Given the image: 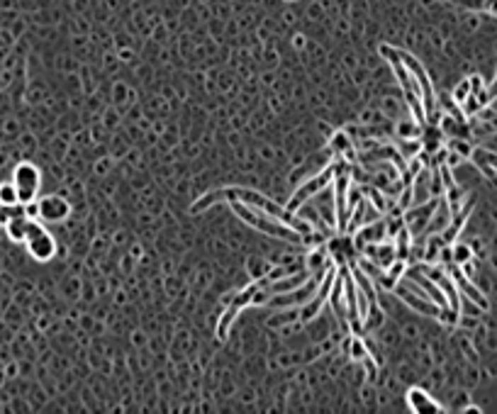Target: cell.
<instances>
[{"label":"cell","mask_w":497,"mask_h":414,"mask_svg":"<svg viewBox=\"0 0 497 414\" xmlns=\"http://www.w3.org/2000/svg\"><path fill=\"white\" fill-rule=\"evenodd\" d=\"M219 200H241V202H246V205L261 207V209H266L268 214H273L275 219H280V222L292 227L297 234H302V236L312 234L310 222H305V219H300V217H292L290 209H283L280 205H275L273 200H268L266 195H261V192H256V190H248V188H219V190L205 192L202 197H198L195 205L190 207V212L198 214V212H202V209H207L210 205H217Z\"/></svg>","instance_id":"obj_1"},{"label":"cell","mask_w":497,"mask_h":414,"mask_svg":"<svg viewBox=\"0 0 497 414\" xmlns=\"http://www.w3.org/2000/svg\"><path fill=\"white\" fill-rule=\"evenodd\" d=\"M232 209H234V214L241 219V222H246L248 227L263 231V234H268V236L295 241V244H302V239H305L302 234H297L292 227H288L285 222H280V219H275L273 214H268L266 209H261V207L246 205V202H241V200H232Z\"/></svg>","instance_id":"obj_2"},{"label":"cell","mask_w":497,"mask_h":414,"mask_svg":"<svg viewBox=\"0 0 497 414\" xmlns=\"http://www.w3.org/2000/svg\"><path fill=\"white\" fill-rule=\"evenodd\" d=\"M13 185H15V190H18L22 205L35 202L37 195H40V188H42V171L30 161L18 163L13 168Z\"/></svg>","instance_id":"obj_3"},{"label":"cell","mask_w":497,"mask_h":414,"mask_svg":"<svg viewBox=\"0 0 497 414\" xmlns=\"http://www.w3.org/2000/svg\"><path fill=\"white\" fill-rule=\"evenodd\" d=\"M25 246H27V253L40 263L52 261L54 253H57V239H54L47 231V227H42L37 219L32 222L30 234H27V239H25Z\"/></svg>","instance_id":"obj_4"},{"label":"cell","mask_w":497,"mask_h":414,"mask_svg":"<svg viewBox=\"0 0 497 414\" xmlns=\"http://www.w3.org/2000/svg\"><path fill=\"white\" fill-rule=\"evenodd\" d=\"M334 173H336V163H331L324 171H319L314 178H310L307 183H302V188H297L295 195L290 197V202H288V207H285V209H290V212H292V209H297V207L302 205V202L310 200V197L319 195V192H322L324 188H327L331 180H334Z\"/></svg>","instance_id":"obj_5"},{"label":"cell","mask_w":497,"mask_h":414,"mask_svg":"<svg viewBox=\"0 0 497 414\" xmlns=\"http://www.w3.org/2000/svg\"><path fill=\"white\" fill-rule=\"evenodd\" d=\"M346 192H349V166L346 161H336L334 173V197H336V229H346L349 222V207H346Z\"/></svg>","instance_id":"obj_6"},{"label":"cell","mask_w":497,"mask_h":414,"mask_svg":"<svg viewBox=\"0 0 497 414\" xmlns=\"http://www.w3.org/2000/svg\"><path fill=\"white\" fill-rule=\"evenodd\" d=\"M334 280H336V273H334V270H324L322 280H319V288L314 290L312 300L307 302V307H302V312H300V319H302V322H310V319L317 317V312L322 310V305L329 300V290H331V285H334Z\"/></svg>","instance_id":"obj_7"},{"label":"cell","mask_w":497,"mask_h":414,"mask_svg":"<svg viewBox=\"0 0 497 414\" xmlns=\"http://www.w3.org/2000/svg\"><path fill=\"white\" fill-rule=\"evenodd\" d=\"M324 270H327V268H324ZM324 270L314 280H310L307 285H302L300 290H290V292H280V295H273V297H270V305H273V307H297V305H305V302L314 295V290L319 288L317 283L322 280Z\"/></svg>","instance_id":"obj_8"},{"label":"cell","mask_w":497,"mask_h":414,"mask_svg":"<svg viewBox=\"0 0 497 414\" xmlns=\"http://www.w3.org/2000/svg\"><path fill=\"white\" fill-rule=\"evenodd\" d=\"M37 205H40V219L44 222H64L71 214V202L62 195H47L37 200Z\"/></svg>","instance_id":"obj_9"},{"label":"cell","mask_w":497,"mask_h":414,"mask_svg":"<svg viewBox=\"0 0 497 414\" xmlns=\"http://www.w3.org/2000/svg\"><path fill=\"white\" fill-rule=\"evenodd\" d=\"M258 288H261V283H256V285H251V288H246L244 292H241L239 297H236L234 302L229 305V310L222 314V319H219V324H217V336L219 339H227V329H229V324L236 319V314H239L241 310H244L246 305H251V300H253V295L258 292Z\"/></svg>","instance_id":"obj_10"},{"label":"cell","mask_w":497,"mask_h":414,"mask_svg":"<svg viewBox=\"0 0 497 414\" xmlns=\"http://www.w3.org/2000/svg\"><path fill=\"white\" fill-rule=\"evenodd\" d=\"M451 270H449V275L451 278H454V283H456V288H458V292H461V295H466V297H471L473 302H476V305L480 307V310H488V297L483 295V292H480L476 285H473V280L468 278L466 273H463L461 268L456 266V263H451L449 266Z\"/></svg>","instance_id":"obj_11"},{"label":"cell","mask_w":497,"mask_h":414,"mask_svg":"<svg viewBox=\"0 0 497 414\" xmlns=\"http://www.w3.org/2000/svg\"><path fill=\"white\" fill-rule=\"evenodd\" d=\"M407 407H410L414 414L444 412V405H439V402H436L429 393H424L422 388H410V393H407Z\"/></svg>","instance_id":"obj_12"},{"label":"cell","mask_w":497,"mask_h":414,"mask_svg":"<svg viewBox=\"0 0 497 414\" xmlns=\"http://www.w3.org/2000/svg\"><path fill=\"white\" fill-rule=\"evenodd\" d=\"M32 222H35V219H30L25 212L13 214V217L8 219V224H5V234H8V239L15 241V244H25L27 234H30Z\"/></svg>","instance_id":"obj_13"},{"label":"cell","mask_w":497,"mask_h":414,"mask_svg":"<svg viewBox=\"0 0 497 414\" xmlns=\"http://www.w3.org/2000/svg\"><path fill=\"white\" fill-rule=\"evenodd\" d=\"M451 207L449 202H446V197H441L439 202H436V209H434V219L429 222L427 227V234H439V231H444L449 227V219H451Z\"/></svg>","instance_id":"obj_14"},{"label":"cell","mask_w":497,"mask_h":414,"mask_svg":"<svg viewBox=\"0 0 497 414\" xmlns=\"http://www.w3.org/2000/svg\"><path fill=\"white\" fill-rule=\"evenodd\" d=\"M341 295H344V280L336 275L334 285H331V290H329V302H331V307H334L336 317H339L341 327L349 329V327H346V322H349V312H346V307L341 305Z\"/></svg>","instance_id":"obj_15"},{"label":"cell","mask_w":497,"mask_h":414,"mask_svg":"<svg viewBox=\"0 0 497 414\" xmlns=\"http://www.w3.org/2000/svg\"><path fill=\"white\" fill-rule=\"evenodd\" d=\"M302 283H307V273H305V270H297V273H295V275H290V278L275 280V283L266 285V290H268V295H280V292H290V290H295L297 285H302Z\"/></svg>","instance_id":"obj_16"},{"label":"cell","mask_w":497,"mask_h":414,"mask_svg":"<svg viewBox=\"0 0 497 414\" xmlns=\"http://www.w3.org/2000/svg\"><path fill=\"white\" fill-rule=\"evenodd\" d=\"M473 161L478 163V168L483 171L488 178H495V171H497V154L488 151V149H473Z\"/></svg>","instance_id":"obj_17"},{"label":"cell","mask_w":497,"mask_h":414,"mask_svg":"<svg viewBox=\"0 0 497 414\" xmlns=\"http://www.w3.org/2000/svg\"><path fill=\"white\" fill-rule=\"evenodd\" d=\"M471 209H473V207H471V202H468L466 209H463V212H456L454 222H451L449 227H446L444 231H441V236H444V244H454L456 236H458V231H461V227H463V222H466L468 214H471Z\"/></svg>","instance_id":"obj_18"},{"label":"cell","mask_w":497,"mask_h":414,"mask_svg":"<svg viewBox=\"0 0 497 414\" xmlns=\"http://www.w3.org/2000/svg\"><path fill=\"white\" fill-rule=\"evenodd\" d=\"M385 236V224L383 222H375L371 227H363L361 231L356 234V246L363 248V244H371V241H380Z\"/></svg>","instance_id":"obj_19"},{"label":"cell","mask_w":497,"mask_h":414,"mask_svg":"<svg viewBox=\"0 0 497 414\" xmlns=\"http://www.w3.org/2000/svg\"><path fill=\"white\" fill-rule=\"evenodd\" d=\"M0 205H5V207L22 205L18 190H15V185H13V180H10V183H0Z\"/></svg>","instance_id":"obj_20"},{"label":"cell","mask_w":497,"mask_h":414,"mask_svg":"<svg viewBox=\"0 0 497 414\" xmlns=\"http://www.w3.org/2000/svg\"><path fill=\"white\" fill-rule=\"evenodd\" d=\"M451 258H454L456 266H468V263L473 261L471 246H466V244H454V246H451Z\"/></svg>","instance_id":"obj_21"},{"label":"cell","mask_w":497,"mask_h":414,"mask_svg":"<svg viewBox=\"0 0 497 414\" xmlns=\"http://www.w3.org/2000/svg\"><path fill=\"white\" fill-rule=\"evenodd\" d=\"M422 127L417 120L414 122H400L397 125V134L402 137V139H422Z\"/></svg>","instance_id":"obj_22"},{"label":"cell","mask_w":497,"mask_h":414,"mask_svg":"<svg viewBox=\"0 0 497 414\" xmlns=\"http://www.w3.org/2000/svg\"><path fill=\"white\" fill-rule=\"evenodd\" d=\"M446 149H449V151H456L461 159H471V156H473V146L468 144V142L463 139V137H454V139L449 142V146H446Z\"/></svg>","instance_id":"obj_23"},{"label":"cell","mask_w":497,"mask_h":414,"mask_svg":"<svg viewBox=\"0 0 497 414\" xmlns=\"http://www.w3.org/2000/svg\"><path fill=\"white\" fill-rule=\"evenodd\" d=\"M471 96V79H466V81H461L456 86V91H454V100H456V105L458 108H461L463 103H466V98Z\"/></svg>","instance_id":"obj_24"},{"label":"cell","mask_w":497,"mask_h":414,"mask_svg":"<svg viewBox=\"0 0 497 414\" xmlns=\"http://www.w3.org/2000/svg\"><path fill=\"white\" fill-rule=\"evenodd\" d=\"M331 146H334L339 154L351 151V142H349V137H346V132H336V134H334V142H331Z\"/></svg>","instance_id":"obj_25"},{"label":"cell","mask_w":497,"mask_h":414,"mask_svg":"<svg viewBox=\"0 0 497 414\" xmlns=\"http://www.w3.org/2000/svg\"><path fill=\"white\" fill-rule=\"evenodd\" d=\"M495 98H497V74H495L493 83H490V86L478 96V100L483 103V108H485V105H490V100H495Z\"/></svg>","instance_id":"obj_26"},{"label":"cell","mask_w":497,"mask_h":414,"mask_svg":"<svg viewBox=\"0 0 497 414\" xmlns=\"http://www.w3.org/2000/svg\"><path fill=\"white\" fill-rule=\"evenodd\" d=\"M444 246V236H436V239L429 241V248H427V253H424V258H427L429 263L436 261V253H439V248Z\"/></svg>","instance_id":"obj_27"},{"label":"cell","mask_w":497,"mask_h":414,"mask_svg":"<svg viewBox=\"0 0 497 414\" xmlns=\"http://www.w3.org/2000/svg\"><path fill=\"white\" fill-rule=\"evenodd\" d=\"M25 214L30 219H40V205H37V200L35 202H27V205H25Z\"/></svg>","instance_id":"obj_28"}]
</instances>
